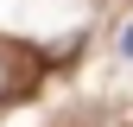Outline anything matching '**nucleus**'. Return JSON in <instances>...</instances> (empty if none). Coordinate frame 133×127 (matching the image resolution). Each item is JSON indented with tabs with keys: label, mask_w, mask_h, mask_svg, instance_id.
Returning <instances> with one entry per match:
<instances>
[{
	"label": "nucleus",
	"mask_w": 133,
	"mask_h": 127,
	"mask_svg": "<svg viewBox=\"0 0 133 127\" xmlns=\"http://www.w3.org/2000/svg\"><path fill=\"white\" fill-rule=\"evenodd\" d=\"M25 83H32V57L19 51V45H6V38H0V102H13Z\"/></svg>",
	"instance_id": "1"
},
{
	"label": "nucleus",
	"mask_w": 133,
	"mask_h": 127,
	"mask_svg": "<svg viewBox=\"0 0 133 127\" xmlns=\"http://www.w3.org/2000/svg\"><path fill=\"white\" fill-rule=\"evenodd\" d=\"M121 51H127V57H133V26H121Z\"/></svg>",
	"instance_id": "2"
}]
</instances>
